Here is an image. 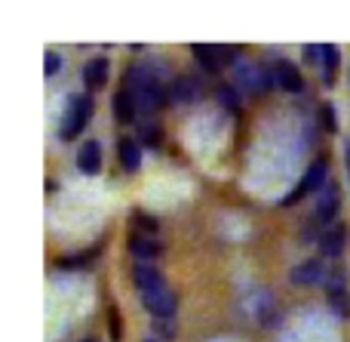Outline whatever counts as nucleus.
I'll return each mask as SVG.
<instances>
[{"label":"nucleus","instance_id":"1","mask_svg":"<svg viewBox=\"0 0 350 342\" xmlns=\"http://www.w3.org/2000/svg\"><path fill=\"white\" fill-rule=\"evenodd\" d=\"M92 111H96V105H92V96H90V93L68 99L65 117H62V127H59L62 142H71L74 136L83 133V127L90 123V117H92Z\"/></svg>","mask_w":350,"mask_h":342},{"label":"nucleus","instance_id":"2","mask_svg":"<svg viewBox=\"0 0 350 342\" xmlns=\"http://www.w3.org/2000/svg\"><path fill=\"white\" fill-rule=\"evenodd\" d=\"M326 176H329V164H326V160H314V164L308 167V173L301 176V182L295 185V191L283 197V207H295V204L304 201L308 195H314V191H323L329 185Z\"/></svg>","mask_w":350,"mask_h":342},{"label":"nucleus","instance_id":"3","mask_svg":"<svg viewBox=\"0 0 350 342\" xmlns=\"http://www.w3.org/2000/svg\"><path fill=\"white\" fill-rule=\"evenodd\" d=\"M234 80L249 93H265V90H271L273 74L265 71L261 65H252V62H237L234 65Z\"/></svg>","mask_w":350,"mask_h":342},{"label":"nucleus","instance_id":"4","mask_svg":"<svg viewBox=\"0 0 350 342\" xmlns=\"http://www.w3.org/2000/svg\"><path fill=\"white\" fill-rule=\"evenodd\" d=\"M142 306L154 315V321H172L175 318V308H178V296H175V290L166 284V287H160V290H154V293L142 296Z\"/></svg>","mask_w":350,"mask_h":342},{"label":"nucleus","instance_id":"5","mask_svg":"<svg viewBox=\"0 0 350 342\" xmlns=\"http://www.w3.org/2000/svg\"><path fill=\"white\" fill-rule=\"evenodd\" d=\"M347 238H350V232H347L345 222H335V225H329L326 232L320 234V256H326V259H338V256H345V250H347Z\"/></svg>","mask_w":350,"mask_h":342},{"label":"nucleus","instance_id":"6","mask_svg":"<svg viewBox=\"0 0 350 342\" xmlns=\"http://www.w3.org/2000/svg\"><path fill=\"white\" fill-rule=\"evenodd\" d=\"M326 302H329V308H332L338 318H350V293H347V287H345V275H341V269L335 271L332 278H329V284H326Z\"/></svg>","mask_w":350,"mask_h":342},{"label":"nucleus","instance_id":"7","mask_svg":"<svg viewBox=\"0 0 350 342\" xmlns=\"http://www.w3.org/2000/svg\"><path fill=\"white\" fill-rule=\"evenodd\" d=\"M271 74H273V84H277L280 90H286V93H301L304 90V77L292 62H286V59L273 62Z\"/></svg>","mask_w":350,"mask_h":342},{"label":"nucleus","instance_id":"8","mask_svg":"<svg viewBox=\"0 0 350 342\" xmlns=\"http://www.w3.org/2000/svg\"><path fill=\"white\" fill-rule=\"evenodd\" d=\"M323 278H326V262H320V259H304L289 271V281L298 284V287H314Z\"/></svg>","mask_w":350,"mask_h":342},{"label":"nucleus","instance_id":"9","mask_svg":"<svg viewBox=\"0 0 350 342\" xmlns=\"http://www.w3.org/2000/svg\"><path fill=\"white\" fill-rule=\"evenodd\" d=\"M203 96V84H200L193 74H181L170 84V99L172 102H181V105H191Z\"/></svg>","mask_w":350,"mask_h":342},{"label":"nucleus","instance_id":"10","mask_svg":"<svg viewBox=\"0 0 350 342\" xmlns=\"http://www.w3.org/2000/svg\"><path fill=\"white\" fill-rule=\"evenodd\" d=\"M133 281H135V287H139L142 296L154 293V290H160V287H166L163 271L154 269L151 262H139V265H135V269H133Z\"/></svg>","mask_w":350,"mask_h":342},{"label":"nucleus","instance_id":"11","mask_svg":"<svg viewBox=\"0 0 350 342\" xmlns=\"http://www.w3.org/2000/svg\"><path fill=\"white\" fill-rule=\"evenodd\" d=\"M341 210V188L338 182H329L320 191V201H317V222H332Z\"/></svg>","mask_w":350,"mask_h":342},{"label":"nucleus","instance_id":"12","mask_svg":"<svg viewBox=\"0 0 350 342\" xmlns=\"http://www.w3.org/2000/svg\"><path fill=\"white\" fill-rule=\"evenodd\" d=\"M77 167L83 176H98L102 173V148H98L96 139H86L77 148Z\"/></svg>","mask_w":350,"mask_h":342},{"label":"nucleus","instance_id":"13","mask_svg":"<svg viewBox=\"0 0 350 342\" xmlns=\"http://www.w3.org/2000/svg\"><path fill=\"white\" fill-rule=\"evenodd\" d=\"M129 253L133 256H139V262H154V259L163 253V244H160L157 238H151V234H133L129 238Z\"/></svg>","mask_w":350,"mask_h":342},{"label":"nucleus","instance_id":"14","mask_svg":"<svg viewBox=\"0 0 350 342\" xmlns=\"http://www.w3.org/2000/svg\"><path fill=\"white\" fill-rule=\"evenodd\" d=\"M108 71H111V62L105 56H96L83 65V84L86 90H98V86L108 84Z\"/></svg>","mask_w":350,"mask_h":342},{"label":"nucleus","instance_id":"15","mask_svg":"<svg viewBox=\"0 0 350 342\" xmlns=\"http://www.w3.org/2000/svg\"><path fill=\"white\" fill-rule=\"evenodd\" d=\"M117 158H120V167L126 173H139V167H142V145L133 139V136H123V139L117 142Z\"/></svg>","mask_w":350,"mask_h":342},{"label":"nucleus","instance_id":"16","mask_svg":"<svg viewBox=\"0 0 350 342\" xmlns=\"http://www.w3.org/2000/svg\"><path fill=\"white\" fill-rule=\"evenodd\" d=\"M191 56L200 62V68L203 71H218V68L224 65V53H221V47H206V43H193L191 47Z\"/></svg>","mask_w":350,"mask_h":342},{"label":"nucleus","instance_id":"17","mask_svg":"<svg viewBox=\"0 0 350 342\" xmlns=\"http://www.w3.org/2000/svg\"><path fill=\"white\" fill-rule=\"evenodd\" d=\"M135 111H139V105H135L133 93H129L126 86H120V90H117V96H114V117L120 123H133L135 121Z\"/></svg>","mask_w":350,"mask_h":342},{"label":"nucleus","instance_id":"18","mask_svg":"<svg viewBox=\"0 0 350 342\" xmlns=\"http://www.w3.org/2000/svg\"><path fill=\"white\" fill-rule=\"evenodd\" d=\"M338 65H341V53H338V47H332V43H323V80L326 84H332L335 80V71H338Z\"/></svg>","mask_w":350,"mask_h":342},{"label":"nucleus","instance_id":"19","mask_svg":"<svg viewBox=\"0 0 350 342\" xmlns=\"http://www.w3.org/2000/svg\"><path fill=\"white\" fill-rule=\"evenodd\" d=\"M133 225L142 228V234H151V238L160 232V222L154 216H148L145 210H133Z\"/></svg>","mask_w":350,"mask_h":342},{"label":"nucleus","instance_id":"20","mask_svg":"<svg viewBox=\"0 0 350 342\" xmlns=\"http://www.w3.org/2000/svg\"><path fill=\"white\" fill-rule=\"evenodd\" d=\"M98 256V247H92V250L86 253H77V256H62L59 259V269H83V265H90V259Z\"/></svg>","mask_w":350,"mask_h":342},{"label":"nucleus","instance_id":"21","mask_svg":"<svg viewBox=\"0 0 350 342\" xmlns=\"http://www.w3.org/2000/svg\"><path fill=\"white\" fill-rule=\"evenodd\" d=\"M320 123L326 133H338V121H335V105L332 102H323L320 105Z\"/></svg>","mask_w":350,"mask_h":342},{"label":"nucleus","instance_id":"22","mask_svg":"<svg viewBox=\"0 0 350 342\" xmlns=\"http://www.w3.org/2000/svg\"><path fill=\"white\" fill-rule=\"evenodd\" d=\"M218 102L228 111H240V96H237L234 86H221V90H218Z\"/></svg>","mask_w":350,"mask_h":342},{"label":"nucleus","instance_id":"23","mask_svg":"<svg viewBox=\"0 0 350 342\" xmlns=\"http://www.w3.org/2000/svg\"><path fill=\"white\" fill-rule=\"evenodd\" d=\"M59 68H62V56L55 49H46V56H43V74L53 77V74H59Z\"/></svg>","mask_w":350,"mask_h":342},{"label":"nucleus","instance_id":"24","mask_svg":"<svg viewBox=\"0 0 350 342\" xmlns=\"http://www.w3.org/2000/svg\"><path fill=\"white\" fill-rule=\"evenodd\" d=\"M108 330H111V339H114V342H120V339H123V327H120V312H117L114 306H111V312H108Z\"/></svg>","mask_w":350,"mask_h":342},{"label":"nucleus","instance_id":"25","mask_svg":"<svg viewBox=\"0 0 350 342\" xmlns=\"http://www.w3.org/2000/svg\"><path fill=\"white\" fill-rule=\"evenodd\" d=\"M160 136H163V133H160L157 123H151V127L145 123V127H142V139H145L151 148H157V145H160Z\"/></svg>","mask_w":350,"mask_h":342},{"label":"nucleus","instance_id":"26","mask_svg":"<svg viewBox=\"0 0 350 342\" xmlns=\"http://www.w3.org/2000/svg\"><path fill=\"white\" fill-rule=\"evenodd\" d=\"M154 330H157L163 339H175V324L172 321H154Z\"/></svg>","mask_w":350,"mask_h":342},{"label":"nucleus","instance_id":"27","mask_svg":"<svg viewBox=\"0 0 350 342\" xmlns=\"http://www.w3.org/2000/svg\"><path fill=\"white\" fill-rule=\"evenodd\" d=\"M301 56H304L308 62H320V59H323V47H314V43H310V47L301 49Z\"/></svg>","mask_w":350,"mask_h":342},{"label":"nucleus","instance_id":"28","mask_svg":"<svg viewBox=\"0 0 350 342\" xmlns=\"http://www.w3.org/2000/svg\"><path fill=\"white\" fill-rule=\"evenodd\" d=\"M345 158H347V179H350V139H345Z\"/></svg>","mask_w":350,"mask_h":342},{"label":"nucleus","instance_id":"29","mask_svg":"<svg viewBox=\"0 0 350 342\" xmlns=\"http://www.w3.org/2000/svg\"><path fill=\"white\" fill-rule=\"evenodd\" d=\"M80 342H98L96 337H86V339H80Z\"/></svg>","mask_w":350,"mask_h":342},{"label":"nucleus","instance_id":"30","mask_svg":"<svg viewBox=\"0 0 350 342\" xmlns=\"http://www.w3.org/2000/svg\"><path fill=\"white\" fill-rule=\"evenodd\" d=\"M145 342H157V339H145Z\"/></svg>","mask_w":350,"mask_h":342}]
</instances>
